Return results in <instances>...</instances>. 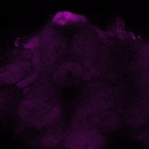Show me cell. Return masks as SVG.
Listing matches in <instances>:
<instances>
[{
  "label": "cell",
  "instance_id": "obj_1",
  "mask_svg": "<svg viewBox=\"0 0 149 149\" xmlns=\"http://www.w3.org/2000/svg\"><path fill=\"white\" fill-rule=\"evenodd\" d=\"M61 114V110L58 105L52 107L45 115L39 118L36 121L35 125L38 128L44 126L53 125L58 120Z\"/></svg>",
  "mask_w": 149,
  "mask_h": 149
},
{
  "label": "cell",
  "instance_id": "obj_2",
  "mask_svg": "<svg viewBox=\"0 0 149 149\" xmlns=\"http://www.w3.org/2000/svg\"><path fill=\"white\" fill-rule=\"evenodd\" d=\"M86 19L83 16L72 12L64 11L57 13L54 17L53 21L56 23L63 25L70 23H76L84 21Z\"/></svg>",
  "mask_w": 149,
  "mask_h": 149
},
{
  "label": "cell",
  "instance_id": "obj_9",
  "mask_svg": "<svg viewBox=\"0 0 149 149\" xmlns=\"http://www.w3.org/2000/svg\"><path fill=\"white\" fill-rule=\"evenodd\" d=\"M30 88L29 87H27L25 88L23 90V93L24 94H26L30 90Z\"/></svg>",
  "mask_w": 149,
  "mask_h": 149
},
{
  "label": "cell",
  "instance_id": "obj_3",
  "mask_svg": "<svg viewBox=\"0 0 149 149\" xmlns=\"http://www.w3.org/2000/svg\"><path fill=\"white\" fill-rule=\"evenodd\" d=\"M24 75V71L0 72L1 84H12L18 81Z\"/></svg>",
  "mask_w": 149,
  "mask_h": 149
},
{
  "label": "cell",
  "instance_id": "obj_5",
  "mask_svg": "<svg viewBox=\"0 0 149 149\" xmlns=\"http://www.w3.org/2000/svg\"><path fill=\"white\" fill-rule=\"evenodd\" d=\"M38 73L35 72L19 81L17 84V86L19 88H24L33 82L37 77Z\"/></svg>",
  "mask_w": 149,
  "mask_h": 149
},
{
  "label": "cell",
  "instance_id": "obj_6",
  "mask_svg": "<svg viewBox=\"0 0 149 149\" xmlns=\"http://www.w3.org/2000/svg\"><path fill=\"white\" fill-rule=\"evenodd\" d=\"M17 112L20 117L25 118L28 115L29 111L28 109L22 107L18 109Z\"/></svg>",
  "mask_w": 149,
  "mask_h": 149
},
{
  "label": "cell",
  "instance_id": "obj_8",
  "mask_svg": "<svg viewBox=\"0 0 149 149\" xmlns=\"http://www.w3.org/2000/svg\"><path fill=\"white\" fill-rule=\"evenodd\" d=\"M39 61V58L38 56L37 55H36L33 58L32 60V62L33 64L36 65L38 63Z\"/></svg>",
  "mask_w": 149,
  "mask_h": 149
},
{
  "label": "cell",
  "instance_id": "obj_7",
  "mask_svg": "<svg viewBox=\"0 0 149 149\" xmlns=\"http://www.w3.org/2000/svg\"><path fill=\"white\" fill-rule=\"evenodd\" d=\"M33 39L27 44H26L24 47L26 48H31L35 47L38 45V40Z\"/></svg>",
  "mask_w": 149,
  "mask_h": 149
},
{
  "label": "cell",
  "instance_id": "obj_4",
  "mask_svg": "<svg viewBox=\"0 0 149 149\" xmlns=\"http://www.w3.org/2000/svg\"><path fill=\"white\" fill-rule=\"evenodd\" d=\"M63 136L61 132L45 135L41 140L42 145L46 148H52L56 146L60 142Z\"/></svg>",
  "mask_w": 149,
  "mask_h": 149
}]
</instances>
